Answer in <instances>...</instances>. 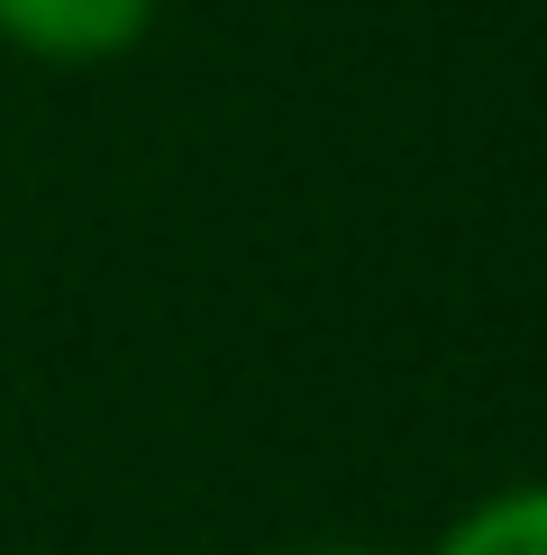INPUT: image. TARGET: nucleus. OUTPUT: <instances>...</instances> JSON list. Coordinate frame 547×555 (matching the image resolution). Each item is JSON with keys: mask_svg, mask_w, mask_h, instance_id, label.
I'll return each mask as SVG.
<instances>
[{"mask_svg": "<svg viewBox=\"0 0 547 555\" xmlns=\"http://www.w3.org/2000/svg\"><path fill=\"white\" fill-rule=\"evenodd\" d=\"M155 28V0H0V46L28 64H110Z\"/></svg>", "mask_w": 547, "mask_h": 555, "instance_id": "obj_1", "label": "nucleus"}, {"mask_svg": "<svg viewBox=\"0 0 547 555\" xmlns=\"http://www.w3.org/2000/svg\"><path fill=\"white\" fill-rule=\"evenodd\" d=\"M438 555H547V482H511V492L474 501L438 538Z\"/></svg>", "mask_w": 547, "mask_h": 555, "instance_id": "obj_2", "label": "nucleus"}, {"mask_svg": "<svg viewBox=\"0 0 547 555\" xmlns=\"http://www.w3.org/2000/svg\"><path fill=\"white\" fill-rule=\"evenodd\" d=\"M302 555H365V546H302Z\"/></svg>", "mask_w": 547, "mask_h": 555, "instance_id": "obj_3", "label": "nucleus"}]
</instances>
